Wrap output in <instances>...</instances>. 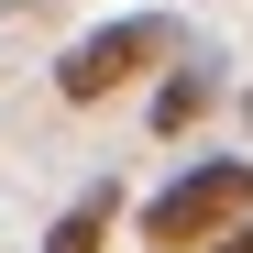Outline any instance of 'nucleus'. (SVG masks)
<instances>
[{
	"mask_svg": "<svg viewBox=\"0 0 253 253\" xmlns=\"http://www.w3.org/2000/svg\"><path fill=\"white\" fill-rule=\"evenodd\" d=\"M209 253H253V220H242V231H231V242H209Z\"/></svg>",
	"mask_w": 253,
	"mask_h": 253,
	"instance_id": "423d86ee",
	"label": "nucleus"
},
{
	"mask_svg": "<svg viewBox=\"0 0 253 253\" xmlns=\"http://www.w3.org/2000/svg\"><path fill=\"white\" fill-rule=\"evenodd\" d=\"M253 220V154H209V165H187L176 187H154L143 198V242L154 253H209V242H231Z\"/></svg>",
	"mask_w": 253,
	"mask_h": 253,
	"instance_id": "f257e3e1",
	"label": "nucleus"
},
{
	"mask_svg": "<svg viewBox=\"0 0 253 253\" xmlns=\"http://www.w3.org/2000/svg\"><path fill=\"white\" fill-rule=\"evenodd\" d=\"M165 55H176V22H165V11H121V22H99V33H88V44H66V55H55V99L88 110V99L132 88V77H143V66H165Z\"/></svg>",
	"mask_w": 253,
	"mask_h": 253,
	"instance_id": "f03ea898",
	"label": "nucleus"
},
{
	"mask_svg": "<svg viewBox=\"0 0 253 253\" xmlns=\"http://www.w3.org/2000/svg\"><path fill=\"white\" fill-rule=\"evenodd\" d=\"M22 11H55V0H0V22H22Z\"/></svg>",
	"mask_w": 253,
	"mask_h": 253,
	"instance_id": "39448f33",
	"label": "nucleus"
},
{
	"mask_svg": "<svg viewBox=\"0 0 253 253\" xmlns=\"http://www.w3.org/2000/svg\"><path fill=\"white\" fill-rule=\"evenodd\" d=\"M198 110H220V44H187V55H165V88H154V132H187Z\"/></svg>",
	"mask_w": 253,
	"mask_h": 253,
	"instance_id": "7ed1b4c3",
	"label": "nucleus"
},
{
	"mask_svg": "<svg viewBox=\"0 0 253 253\" xmlns=\"http://www.w3.org/2000/svg\"><path fill=\"white\" fill-rule=\"evenodd\" d=\"M110 220H121V187L99 176V187H88V198H77V209H66V220L44 231V253H99V242H110Z\"/></svg>",
	"mask_w": 253,
	"mask_h": 253,
	"instance_id": "20e7f679",
	"label": "nucleus"
}]
</instances>
